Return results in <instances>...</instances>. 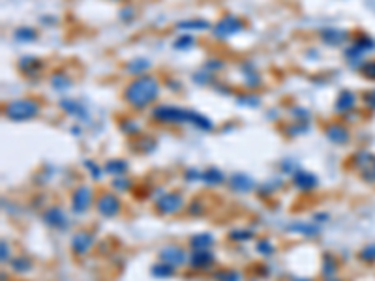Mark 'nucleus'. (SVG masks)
<instances>
[{"instance_id": "obj_18", "label": "nucleus", "mask_w": 375, "mask_h": 281, "mask_svg": "<svg viewBox=\"0 0 375 281\" xmlns=\"http://www.w3.org/2000/svg\"><path fill=\"white\" fill-rule=\"evenodd\" d=\"M205 178L210 180V182H219V180H221V175L216 173V171H208V175H205Z\"/></svg>"}, {"instance_id": "obj_13", "label": "nucleus", "mask_w": 375, "mask_h": 281, "mask_svg": "<svg viewBox=\"0 0 375 281\" xmlns=\"http://www.w3.org/2000/svg\"><path fill=\"white\" fill-rule=\"evenodd\" d=\"M360 257L364 260H369V262H375V244L371 246H366L364 249L360 251Z\"/></svg>"}, {"instance_id": "obj_15", "label": "nucleus", "mask_w": 375, "mask_h": 281, "mask_svg": "<svg viewBox=\"0 0 375 281\" xmlns=\"http://www.w3.org/2000/svg\"><path fill=\"white\" fill-rule=\"evenodd\" d=\"M216 279H219V281H238L240 277H238V274H236V272H219V274H216Z\"/></svg>"}, {"instance_id": "obj_3", "label": "nucleus", "mask_w": 375, "mask_h": 281, "mask_svg": "<svg viewBox=\"0 0 375 281\" xmlns=\"http://www.w3.org/2000/svg\"><path fill=\"white\" fill-rule=\"evenodd\" d=\"M98 210L101 212L103 216L111 218V216H114V214H118V210H120V203H118V199L113 197L111 193H103L98 201Z\"/></svg>"}, {"instance_id": "obj_10", "label": "nucleus", "mask_w": 375, "mask_h": 281, "mask_svg": "<svg viewBox=\"0 0 375 281\" xmlns=\"http://www.w3.org/2000/svg\"><path fill=\"white\" fill-rule=\"evenodd\" d=\"M231 19H227V21H221L219 23V27L216 28V32H219L221 36H227V34H231V32H234V30H238L240 28V25L234 21V23H229Z\"/></svg>"}, {"instance_id": "obj_11", "label": "nucleus", "mask_w": 375, "mask_h": 281, "mask_svg": "<svg viewBox=\"0 0 375 281\" xmlns=\"http://www.w3.org/2000/svg\"><path fill=\"white\" fill-rule=\"evenodd\" d=\"M295 182L300 186V188H313V184H315V178H313L312 175H308V173H298L297 176H295Z\"/></svg>"}, {"instance_id": "obj_17", "label": "nucleus", "mask_w": 375, "mask_h": 281, "mask_svg": "<svg viewBox=\"0 0 375 281\" xmlns=\"http://www.w3.org/2000/svg\"><path fill=\"white\" fill-rule=\"evenodd\" d=\"M353 101H354V98L351 96V94H343V96L340 98V103H338V107H340V109H345V107L353 105Z\"/></svg>"}, {"instance_id": "obj_6", "label": "nucleus", "mask_w": 375, "mask_h": 281, "mask_svg": "<svg viewBox=\"0 0 375 281\" xmlns=\"http://www.w3.org/2000/svg\"><path fill=\"white\" fill-rule=\"evenodd\" d=\"M90 204V190L88 188H79L77 193L73 195V208L75 212H83Z\"/></svg>"}, {"instance_id": "obj_2", "label": "nucleus", "mask_w": 375, "mask_h": 281, "mask_svg": "<svg viewBox=\"0 0 375 281\" xmlns=\"http://www.w3.org/2000/svg\"><path fill=\"white\" fill-rule=\"evenodd\" d=\"M38 112V105L30 99H19L6 107V114L12 120H27Z\"/></svg>"}, {"instance_id": "obj_14", "label": "nucleus", "mask_w": 375, "mask_h": 281, "mask_svg": "<svg viewBox=\"0 0 375 281\" xmlns=\"http://www.w3.org/2000/svg\"><path fill=\"white\" fill-rule=\"evenodd\" d=\"M154 274H160V277H167V275L173 274V268H171V264L163 262V264H158V266H154Z\"/></svg>"}, {"instance_id": "obj_9", "label": "nucleus", "mask_w": 375, "mask_h": 281, "mask_svg": "<svg viewBox=\"0 0 375 281\" xmlns=\"http://www.w3.org/2000/svg\"><path fill=\"white\" fill-rule=\"evenodd\" d=\"M212 244V236L210 234H199L195 238L191 240V246L195 249H206V247Z\"/></svg>"}, {"instance_id": "obj_12", "label": "nucleus", "mask_w": 375, "mask_h": 281, "mask_svg": "<svg viewBox=\"0 0 375 281\" xmlns=\"http://www.w3.org/2000/svg\"><path fill=\"white\" fill-rule=\"evenodd\" d=\"M328 137L332 140H336V143H343L347 139V131L341 129V127H330L328 129Z\"/></svg>"}, {"instance_id": "obj_7", "label": "nucleus", "mask_w": 375, "mask_h": 281, "mask_svg": "<svg viewBox=\"0 0 375 281\" xmlns=\"http://www.w3.org/2000/svg\"><path fill=\"white\" fill-rule=\"evenodd\" d=\"M71 246H73V251L75 253H85V251H88V247L92 246V238H90V234L81 232V234H77V236L73 238Z\"/></svg>"}, {"instance_id": "obj_5", "label": "nucleus", "mask_w": 375, "mask_h": 281, "mask_svg": "<svg viewBox=\"0 0 375 281\" xmlns=\"http://www.w3.org/2000/svg\"><path fill=\"white\" fill-rule=\"evenodd\" d=\"M162 259L167 264H182L184 262V251L177 246H169L162 251Z\"/></svg>"}, {"instance_id": "obj_1", "label": "nucleus", "mask_w": 375, "mask_h": 281, "mask_svg": "<svg viewBox=\"0 0 375 281\" xmlns=\"http://www.w3.org/2000/svg\"><path fill=\"white\" fill-rule=\"evenodd\" d=\"M158 94V83L152 77H139L128 86L126 99L135 107L149 105Z\"/></svg>"}, {"instance_id": "obj_4", "label": "nucleus", "mask_w": 375, "mask_h": 281, "mask_svg": "<svg viewBox=\"0 0 375 281\" xmlns=\"http://www.w3.org/2000/svg\"><path fill=\"white\" fill-rule=\"evenodd\" d=\"M180 206H182V199L178 195H165L163 199L158 201V208H160L163 214H173V212H177Z\"/></svg>"}, {"instance_id": "obj_8", "label": "nucleus", "mask_w": 375, "mask_h": 281, "mask_svg": "<svg viewBox=\"0 0 375 281\" xmlns=\"http://www.w3.org/2000/svg\"><path fill=\"white\" fill-rule=\"evenodd\" d=\"M212 255L210 253H206V251H195L193 253V257H191V264L193 266H197V268H201V266H208L210 262H212Z\"/></svg>"}, {"instance_id": "obj_16", "label": "nucleus", "mask_w": 375, "mask_h": 281, "mask_svg": "<svg viewBox=\"0 0 375 281\" xmlns=\"http://www.w3.org/2000/svg\"><path fill=\"white\" fill-rule=\"evenodd\" d=\"M53 225H60L64 223V216H62V212L60 210H51L49 212V218H47Z\"/></svg>"}]
</instances>
